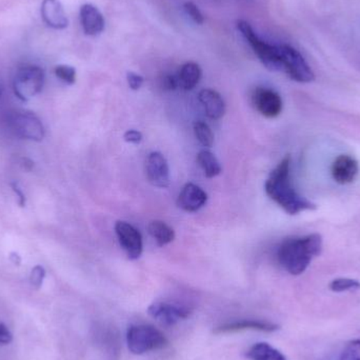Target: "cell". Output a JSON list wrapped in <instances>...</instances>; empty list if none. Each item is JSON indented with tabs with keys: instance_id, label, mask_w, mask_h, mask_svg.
<instances>
[{
	"instance_id": "6da1fadb",
	"label": "cell",
	"mask_w": 360,
	"mask_h": 360,
	"mask_svg": "<svg viewBox=\"0 0 360 360\" xmlns=\"http://www.w3.org/2000/svg\"><path fill=\"white\" fill-rule=\"evenodd\" d=\"M290 167L291 157L287 156L271 172L264 185L267 195L290 215L316 210L317 206L314 202L300 195L294 189L290 180Z\"/></svg>"
},
{
	"instance_id": "7a4b0ae2",
	"label": "cell",
	"mask_w": 360,
	"mask_h": 360,
	"mask_svg": "<svg viewBox=\"0 0 360 360\" xmlns=\"http://www.w3.org/2000/svg\"><path fill=\"white\" fill-rule=\"evenodd\" d=\"M322 252V237L314 233L305 237L287 238L279 246L277 257L283 269L294 276L303 274L314 257Z\"/></svg>"
},
{
	"instance_id": "3957f363",
	"label": "cell",
	"mask_w": 360,
	"mask_h": 360,
	"mask_svg": "<svg viewBox=\"0 0 360 360\" xmlns=\"http://www.w3.org/2000/svg\"><path fill=\"white\" fill-rule=\"evenodd\" d=\"M127 345L131 353L144 355L149 352L165 349L169 341L158 329L153 326L133 324L128 330Z\"/></svg>"
},
{
	"instance_id": "277c9868",
	"label": "cell",
	"mask_w": 360,
	"mask_h": 360,
	"mask_svg": "<svg viewBox=\"0 0 360 360\" xmlns=\"http://www.w3.org/2000/svg\"><path fill=\"white\" fill-rule=\"evenodd\" d=\"M237 29L246 40L251 45L256 55L260 58L262 65L272 72L283 71L280 54L278 45H272L262 40L254 32L253 28L246 20H238Z\"/></svg>"
},
{
	"instance_id": "5b68a950",
	"label": "cell",
	"mask_w": 360,
	"mask_h": 360,
	"mask_svg": "<svg viewBox=\"0 0 360 360\" xmlns=\"http://www.w3.org/2000/svg\"><path fill=\"white\" fill-rule=\"evenodd\" d=\"M45 71L35 65H24L16 72L13 88L16 96L22 101L30 100L43 90Z\"/></svg>"
},
{
	"instance_id": "8992f818",
	"label": "cell",
	"mask_w": 360,
	"mask_h": 360,
	"mask_svg": "<svg viewBox=\"0 0 360 360\" xmlns=\"http://www.w3.org/2000/svg\"><path fill=\"white\" fill-rule=\"evenodd\" d=\"M278 47L283 71H285L291 80L300 84H309L314 82L315 74L297 50L287 45H278Z\"/></svg>"
},
{
	"instance_id": "52a82bcc",
	"label": "cell",
	"mask_w": 360,
	"mask_h": 360,
	"mask_svg": "<svg viewBox=\"0 0 360 360\" xmlns=\"http://www.w3.org/2000/svg\"><path fill=\"white\" fill-rule=\"evenodd\" d=\"M10 123L14 133L24 140L41 142L45 138V127L32 112H15L10 118Z\"/></svg>"
},
{
	"instance_id": "ba28073f",
	"label": "cell",
	"mask_w": 360,
	"mask_h": 360,
	"mask_svg": "<svg viewBox=\"0 0 360 360\" xmlns=\"http://www.w3.org/2000/svg\"><path fill=\"white\" fill-rule=\"evenodd\" d=\"M118 241L131 260H138L142 256V236L136 227L126 221H117L115 225Z\"/></svg>"
},
{
	"instance_id": "9c48e42d",
	"label": "cell",
	"mask_w": 360,
	"mask_h": 360,
	"mask_svg": "<svg viewBox=\"0 0 360 360\" xmlns=\"http://www.w3.org/2000/svg\"><path fill=\"white\" fill-rule=\"evenodd\" d=\"M149 315L160 322L163 326H174L180 320H185L190 317L192 311L189 308L177 303L157 301L152 303L148 309Z\"/></svg>"
},
{
	"instance_id": "30bf717a",
	"label": "cell",
	"mask_w": 360,
	"mask_h": 360,
	"mask_svg": "<svg viewBox=\"0 0 360 360\" xmlns=\"http://www.w3.org/2000/svg\"><path fill=\"white\" fill-rule=\"evenodd\" d=\"M255 109L267 118H276L283 111V99L278 93L267 88H257L252 94Z\"/></svg>"
},
{
	"instance_id": "8fae6325",
	"label": "cell",
	"mask_w": 360,
	"mask_h": 360,
	"mask_svg": "<svg viewBox=\"0 0 360 360\" xmlns=\"http://www.w3.org/2000/svg\"><path fill=\"white\" fill-rule=\"evenodd\" d=\"M147 177L154 187L165 188L170 185V170L167 159L161 153L149 155L146 165Z\"/></svg>"
},
{
	"instance_id": "7c38bea8",
	"label": "cell",
	"mask_w": 360,
	"mask_h": 360,
	"mask_svg": "<svg viewBox=\"0 0 360 360\" xmlns=\"http://www.w3.org/2000/svg\"><path fill=\"white\" fill-rule=\"evenodd\" d=\"M359 172V165L354 157L340 155L335 159L332 165L333 179L339 185H349L353 183Z\"/></svg>"
},
{
	"instance_id": "4fadbf2b",
	"label": "cell",
	"mask_w": 360,
	"mask_h": 360,
	"mask_svg": "<svg viewBox=\"0 0 360 360\" xmlns=\"http://www.w3.org/2000/svg\"><path fill=\"white\" fill-rule=\"evenodd\" d=\"M41 17L50 28L55 30H63L69 26L67 13L59 0H43Z\"/></svg>"
},
{
	"instance_id": "5bb4252c",
	"label": "cell",
	"mask_w": 360,
	"mask_h": 360,
	"mask_svg": "<svg viewBox=\"0 0 360 360\" xmlns=\"http://www.w3.org/2000/svg\"><path fill=\"white\" fill-rule=\"evenodd\" d=\"M207 200L208 195L202 188L187 183L178 196L177 204L186 212H197L206 204Z\"/></svg>"
},
{
	"instance_id": "9a60e30c",
	"label": "cell",
	"mask_w": 360,
	"mask_h": 360,
	"mask_svg": "<svg viewBox=\"0 0 360 360\" xmlns=\"http://www.w3.org/2000/svg\"><path fill=\"white\" fill-rule=\"evenodd\" d=\"M80 22L84 34L88 36H97L105 30V18L92 3H86L80 8Z\"/></svg>"
},
{
	"instance_id": "2e32d148",
	"label": "cell",
	"mask_w": 360,
	"mask_h": 360,
	"mask_svg": "<svg viewBox=\"0 0 360 360\" xmlns=\"http://www.w3.org/2000/svg\"><path fill=\"white\" fill-rule=\"evenodd\" d=\"M207 116L211 119H220L225 113V103L223 96L212 89H204L198 94Z\"/></svg>"
},
{
	"instance_id": "e0dca14e",
	"label": "cell",
	"mask_w": 360,
	"mask_h": 360,
	"mask_svg": "<svg viewBox=\"0 0 360 360\" xmlns=\"http://www.w3.org/2000/svg\"><path fill=\"white\" fill-rule=\"evenodd\" d=\"M254 330L262 332H275L279 330L278 324L271 322H260V320H243V322H232L218 327L214 331L215 334H225V333L238 332V331Z\"/></svg>"
},
{
	"instance_id": "ac0fdd59",
	"label": "cell",
	"mask_w": 360,
	"mask_h": 360,
	"mask_svg": "<svg viewBox=\"0 0 360 360\" xmlns=\"http://www.w3.org/2000/svg\"><path fill=\"white\" fill-rule=\"evenodd\" d=\"M202 71L200 65L193 61L186 63L180 68L178 73V84L180 88L186 91H191L200 84L202 80Z\"/></svg>"
},
{
	"instance_id": "d6986e66",
	"label": "cell",
	"mask_w": 360,
	"mask_h": 360,
	"mask_svg": "<svg viewBox=\"0 0 360 360\" xmlns=\"http://www.w3.org/2000/svg\"><path fill=\"white\" fill-rule=\"evenodd\" d=\"M247 357L251 360H287L280 351L267 343H258L252 345L247 352Z\"/></svg>"
},
{
	"instance_id": "ffe728a7",
	"label": "cell",
	"mask_w": 360,
	"mask_h": 360,
	"mask_svg": "<svg viewBox=\"0 0 360 360\" xmlns=\"http://www.w3.org/2000/svg\"><path fill=\"white\" fill-rule=\"evenodd\" d=\"M149 234L159 247L169 245L175 238V232L167 223L160 220L151 221L148 227Z\"/></svg>"
},
{
	"instance_id": "44dd1931",
	"label": "cell",
	"mask_w": 360,
	"mask_h": 360,
	"mask_svg": "<svg viewBox=\"0 0 360 360\" xmlns=\"http://www.w3.org/2000/svg\"><path fill=\"white\" fill-rule=\"evenodd\" d=\"M197 163L208 178H214L221 173V165L218 159L210 151L202 150L198 153Z\"/></svg>"
},
{
	"instance_id": "7402d4cb",
	"label": "cell",
	"mask_w": 360,
	"mask_h": 360,
	"mask_svg": "<svg viewBox=\"0 0 360 360\" xmlns=\"http://www.w3.org/2000/svg\"><path fill=\"white\" fill-rule=\"evenodd\" d=\"M194 133L200 144L211 148L214 144V135H213L212 130L204 121H196L194 123Z\"/></svg>"
},
{
	"instance_id": "603a6c76",
	"label": "cell",
	"mask_w": 360,
	"mask_h": 360,
	"mask_svg": "<svg viewBox=\"0 0 360 360\" xmlns=\"http://www.w3.org/2000/svg\"><path fill=\"white\" fill-rule=\"evenodd\" d=\"M331 291L336 292V293H343V292H354L360 290V283L353 278H336L331 281Z\"/></svg>"
},
{
	"instance_id": "cb8c5ba5",
	"label": "cell",
	"mask_w": 360,
	"mask_h": 360,
	"mask_svg": "<svg viewBox=\"0 0 360 360\" xmlns=\"http://www.w3.org/2000/svg\"><path fill=\"white\" fill-rule=\"evenodd\" d=\"M55 75L59 78L61 82H66L67 84H74L76 82V70L71 66L59 65L54 70Z\"/></svg>"
},
{
	"instance_id": "d4e9b609",
	"label": "cell",
	"mask_w": 360,
	"mask_h": 360,
	"mask_svg": "<svg viewBox=\"0 0 360 360\" xmlns=\"http://www.w3.org/2000/svg\"><path fill=\"white\" fill-rule=\"evenodd\" d=\"M339 360H360V339L350 341L341 352Z\"/></svg>"
},
{
	"instance_id": "484cf974",
	"label": "cell",
	"mask_w": 360,
	"mask_h": 360,
	"mask_svg": "<svg viewBox=\"0 0 360 360\" xmlns=\"http://www.w3.org/2000/svg\"><path fill=\"white\" fill-rule=\"evenodd\" d=\"M185 8L186 12H187L188 15L192 18L195 24H202L204 22V17L202 15V11H200V8L193 3V1H187L183 6Z\"/></svg>"
},
{
	"instance_id": "4316f807",
	"label": "cell",
	"mask_w": 360,
	"mask_h": 360,
	"mask_svg": "<svg viewBox=\"0 0 360 360\" xmlns=\"http://www.w3.org/2000/svg\"><path fill=\"white\" fill-rule=\"evenodd\" d=\"M45 270L43 267L36 266L32 269L30 275V283L35 289H40L43 285V280H45Z\"/></svg>"
},
{
	"instance_id": "83f0119b",
	"label": "cell",
	"mask_w": 360,
	"mask_h": 360,
	"mask_svg": "<svg viewBox=\"0 0 360 360\" xmlns=\"http://www.w3.org/2000/svg\"><path fill=\"white\" fill-rule=\"evenodd\" d=\"M128 84L130 88L133 91L140 90L144 84V78L140 74L134 73V72H128L127 73Z\"/></svg>"
},
{
	"instance_id": "f1b7e54d",
	"label": "cell",
	"mask_w": 360,
	"mask_h": 360,
	"mask_svg": "<svg viewBox=\"0 0 360 360\" xmlns=\"http://www.w3.org/2000/svg\"><path fill=\"white\" fill-rule=\"evenodd\" d=\"M13 340V334L7 326L0 322V345H9Z\"/></svg>"
},
{
	"instance_id": "f546056e",
	"label": "cell",
	"mask_w": 360,
	"mask_h": 360,
	"mask_svg": "<svg viewBox=\"0 0 360 360\" xmlns=\"http://www.w3.org/2000/svg\"><path fill=\"white\" fill-rule=\"evenodd\" d=\"M123 138L129 144H137L142 140V134L140 131H136V130H129V131L126 132Z\"/></svg>"
},
{
	"instance_id": "4dcf8cb0",
	"label": "cell",
	"mask_w": 360,
	"mask_h": 360,
	"mask_svg": "<svg viewBox=\"0 0 360 360\" xmlns=\"http://www.w3.org/2000/svg\"><path fill=\"white\" fill-rule=\"evenodd\" d=\"M163 87H165V90H175L179 87V84H178V78L177 76L174 75H167L165 76V80H163Z\"/></svg>"
},
{
	"instance_id": "1f68e13d",
	"label": "cell",
	"mask_w": 360,
	"mask_h": 360,
	"mask_svg": "<svg viewBox=\"0 0 360 360\" xmlns=\"http://www.w3.org/2000/svg\"><path fill=\"white\" fill-rule=\"evenodd\" d=\"M11 187L12 189H13L14 193L17 195L18 204H20V207H26V197H24V194L22 193V191L20 190V188L18 187L17 183H12Z\"/></svg>"
},
{
	"instance_id": "d6a6232c",
	"label": "cell",
	"mask_w": 360,
	"mask_h": 360,
	"mask_svg": "<svg viewBox=\"0 0 360 360\" xmlns=\"http://www.w3.org/2000/svg\"><path fill=\"white\" fill-rule=\"evenodd\" d=\"M22 167H24V170H27V171H31L33 167H34V163L29 158H22Z\"/></svg>"
},
{
	"instance_id": "836d02e7",
	"label": "cell",
	"mask_w": 360,
	"mask_h": 360,
	"mask_svg": "<svg viewBox=\"0 0 360 360\" xmlns=\"http://www.w3.org/2000/svg\"><path fill=\"white\" fill-rule=\"evenodd\" d=\"M10 260L16 266H20L22 264V257H20V254L15 253V252L10 254Z\"/></svg>"
},
{
	"instance_id": "e575fe53",
	"label": "cell",
	"mask_w": 360,
	"mask_h": 360,
	"mask_svg": "<svg viewBox=\"0 0 360 360\" xmlns=\"http://www.w3.org/2000/svg\"><path fill=\"white\" fill-rule=\"evenodd\" d=\"M1 94H3V88H1V84H0V97H1Z\"/></svg>"
}]
</instances>
